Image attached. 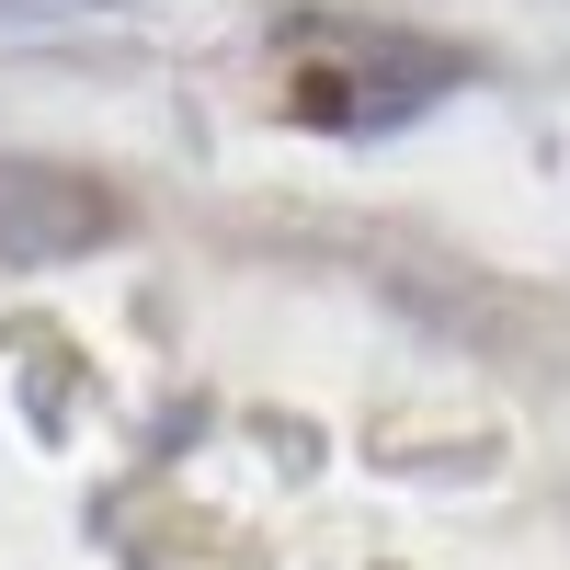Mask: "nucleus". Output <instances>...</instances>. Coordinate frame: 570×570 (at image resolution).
Instances as JSON below:
<instances>
[{
    "instance_id": "nucleus-1",
    "label": "nucleus",
    "mask_w": 570,
    "mask_h": 570,
    "mask_svg": "<svg viewBox=\"0 0 570 570\" xmlns=\"http://www.w3.org/2000/svg\"><path fill=\"white\" fill-rule=\"evenodd\" d=\"M445 80H456L445 46L343 23V35H308V46H297V69H285V115H297V126H331V137H376V126H411Z\"/></svg>"
}]
</instances>
